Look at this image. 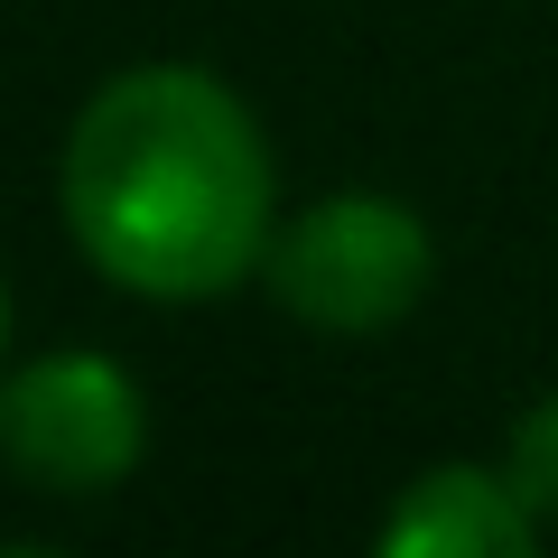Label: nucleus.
I'll return each instance as SVG.
<instances>
[{
    "label": "nucleus",
    "mask_w": 558,
    "mask_h": 558,
    "mask_svg": "<svg viewBox=\"0 0 558 558\" xmlns=\"http://www.w3.org/2000/svg\"><path fill=\"white\" fill-rule=\"evenodd\" d=\"M65 233L131 299H223L270 252V140L205 65H131L65 131Z\"/></svg>",
    "instance_id": "f257e3e1"
},
{
    "label": "nucleus",
    "mask_w": 558,
    "mask_h": 558,
    "mask_svg": "<svg viewBox=\"0 0 558 558\" xmlns=\"http://www.w3.org/2000/svg\"><path fill=\"white\" fill-rule=\"evenodd\" d=\"M260 279L317 336H381L428 299L438 242L400 196H317L307 215H289L270 233Z\"/></svg>",
    "instance_id": "f03ea898"
},
{
    "label": "nucleus",
    "mask_w": 558,
    "mask_h": 558,
    "mask_svg": "<svg viewBox=\"0 0 558 558\" xmlns=\"http://www.w3.org/2000/svg\"><path fill=\"white\" fill-rule=\"evenodd\" d=\"M140 447H149V400L112 354H28L20 373H0V465L28 494L94 502L131 484Z\"/></svg>",
    "instance_id": "7ed1b4c3"
},
{
    "label": "nucleus",
    "mask_w": 558,
    "mask_h": 558,
    "mask_svg": "<svg viewBox=\"0 0 558 558\" xmlns=\"http://www.w3.org/2000/svg\"><path fill=\"white\" fill-rule=\"evenodd\" d=\"M539 512L502 465H428L381 521V558H531Z\"/></svg>",
    "instance_id": "20e7f679"
},
{
    "label": "nucleus",
    "mask_w": 558,
    "mask_h": 558,
    "mask_svg": "<svg viewBox=\"0 0 558 558\" xmlns=\"http://www.w3.org/2000/svg\"><path fill=\"white\" fill-rule=\"evenodd\" d=\"M502 475H512V494L539 512V531L558 521V391H539L531 410L512 418V447H502Z\"/></svg>",
    "instance_id": "39448f33"
},
{
    "label": "nucleus",
    "mask_w": 558,
    "mask_h": 558,
    "mask_svg": "<svg viewBox=\"0 0 558 558\" xmlns=\"http://www.w3.org/2000/svg\"><path fill=\"white\" fill-rule=\"evenodd\" d=\"M0 354H10V289H0Z\"/></svg>",
    "instance_id": "423d86ee"
}]
</instances>
